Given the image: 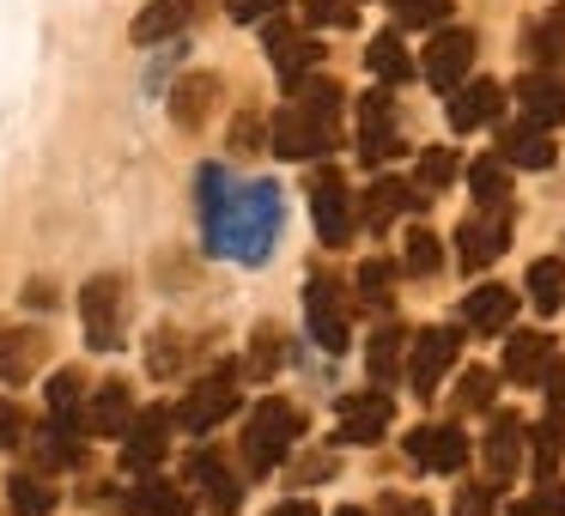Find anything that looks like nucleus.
Instances as JSON below:
<instances>
[{
  "label": "nucleus",
  "instance_id": "obj_7",
  "mask_svg": "<svg viewBox=\"0 0 565 516\" xmlns=\"http://www.w3.org/2000/svg\"><path fill=\"white\" fill-rule=\"evenodd\" d=\"M232 407H237V383H232V370H220V377L189 383V395L177 401V426L183 431H213L220 419H232Z\"/></svg>",
  "mask_w": 565,
  "mask_h": 516
},
{
  "label": "nucleus",
  "instance_id": "obj_26",
  "mask_svg": "<svg viewBox=\"0 0 565 516\" xmlns=\"http://www.w3.org/2000/svg\"><path fill=\"white\" fill-rule=\"evenodd\" d=\"M553 365V341L547 334H511V341H504V377L511 383H541V370Z\"/></svg>",
  "mask_w": 565,
  "mask_h": 516
},
{
  "label": "nucleus",
  "instance_id": "obj_50",
  "mask_svg": "<svg viewBox=\"0 0 565 516\" xmlns=\"http://www.w3.org/2000/svg\"><path fill=\"white\" fill-rule=\"evenodd\" d=\"M177 346H183V341H177V334L164 329V334H159V346H152V370H159V377H171V370H177Z\"/></svg>",
  "mask_w": 565,
  "mask_h": 516
},
{
  "label": "nucleus",
  "instance_id": "obj_22",
  "mask_svg": "<svg viewBox=\"0 0 565 516\" xmlns=\"http://www.w3.org/2000/svg\"><path fill=\"white\" fill-rule=\"evenodd\" d=\"M499 159L516 164V171H547L553 164V140L547 128L523 122V128H499Z\"/></svg>",
  "mask_w": 565,
  "mask_h": 516
},
{
  "label": "nucleus",
  "instance_id": "obj_35",
  "mask_svg": "<svg viewBox=\"0 0 565 516\" xmlns=\"http://www.w3.org/2000/svg\"><path fill=\"white\" fill-rule=\"evenodd\" d=\"M529 304H535L541 316H553V310L565 304V268L559 261H535V268H529Z\"/></svg>",
  "mask_w": 565,
  "mask_h": 516
},
{
  "label": "nucleus",
  "instance_id": "obj_5",
  "mask_svg": "<svg viewBox=\"0 0 565 516\" xmlns=\"http://www.w3.org/2000/svg\"><path fill=\"white\" fill-rule=\"evenodd\" d=\"M504 249H511V213L504 207H480L475 219H462V232H456V261H462L468 273L492 268Z\"/></svg>",
  "mask_w": 565,
  "mask_h": 516
},
{
  "label": "nucleus",
  "instance_id": "obj_25",
  "mask_svg": "<svg viewBox=\"0 0 565 516\" xmlns=\"http://www.w3.org/2000/svg\"><path fill=\"white\" fill-rule=\"evenodd\" d=\"M43 353H50V341L38 329H0V383H25Z\"/></svg>",
  "mask_w": 565,
  "mask_h": 516
},
{
  "label": "nucleus",
  "instance_id": "obj_55",
  "mask_svg": "<svg viewBox=\"0 0 565 516\" xmlns=\"http://www.w3.org/2000/svg\"><path fill=\"white\" fill-rule=\"evenodd\" d=\"M334 516H365V510H334Z\"/></svg>",
  "mask_w": 565,
  "mask_h": 516
},
{
  "label": "nucleus",
  "instance_id": "obj_43",
  "mask_svg": "<svg viewBox=\"0 0 565 516\" xmlns=\"http://www.w3.org/2000/svg\"><path fill=\"white\" fill-rule=\"evenodd\" d=\"M390 286H395V268L390 261H365V268H359V298H365V304H390Z\"/></svg>",
  "mask_w": 565,
  "mask_h": 516
},
{
  "label": "nucleus",
  "instance_id": "obj_18",
  "mask_svg": "<svg viewBox=\"0 0 565 516\" xmlns=\"http://www.w3.org/2000/svg\"><path fill=\"white\" fill-rule=\"evenodd\" d=\"M419 207H431V195H419L414 183H402V176H377V183L365 189V225L371 232H383L390 219H402V213H419Z\"/></svg>",
  "mask_w": 565,
  "mask_h": 516
},
{
  "label": "nucleus",
  "instance_id": "obj_6",
  "mask_svg": "<svg viewBox=\"0 0 565 516\" xmlns=\"http://www.w3.org/2000/svg\"><path fill=\"white\" fill-rule=\"evenodd\" d=\"M456 353H462V334L456 329H426V334H414V353H407V383H414V395H438V383H444V370L456 365Z\"/></svg>",
  "mask_w": 565,
  "mask_h": 516
},
{
  "label": "nucleus",
  "instance_id": "obj_45",
  "mask_svg": "<svg viewBox=\"0 0 565 516\" xmlns=\"http://www.w3.org/2000/svg\"><path fill=\"white\" fill-rule=\"evenodd\" d=\"M492 504H499V486H462V498H456V516H492Z\"/></svg>",
  "mask_w": 565,
  "mask_h": 516
},
{
  "label": "nucleus",
  "instance_id": "obj_29",
  "mask_svg": "<svg viewBox=\"0 0 565 516\" xmlns=\"http://www.w3.org/2000/svg\"><path fill=\"white\" fill-rule=\"evenodd\" d=\"M128 510H135V516H189V498L171 486V480L140 474V486H135V498H128Z\"/></svg>",
  "mask_w": 565,
  "mask_h": 516
},
{
  "label": "nucleus",
  "instance_id": "obj_47",
  "mask_svg": "<svg viewBox=\"0 0 565 516\" xmlns=\"http://www.w3.org/2000/svg\"><path fill=\"white\" fill-rule=\"evenodd\" d=\"M19 438H25V413H19V401H0V450H13Z\"/></svg>",
  "mask_w": 565,
  "mask_h": 516
},
{
  "label": "nucleus",
  "instance_id": "obj_9",
  "mask_svg": "<svg viewBox=\"0 0 565 516\" xmlns=\"http://www.w3.org/2000/svg\"><path fill=\"white\" fill-rule=\"evenodd\" d=\"M402 152V135H395V104L390 92H365L359 98V159L365 164H383Z\"/></svg>",
  "mask_w": 565,
  "mask_h": 516
},
{
  "label": "nucleus",
  "instance_id": "obj_42",
  "mask_svg": "<svg viewBox=\"0 0 565 516\" xmlns=\"http://www.w3.org/2000/svg\"><path fill=\"white\" fill-rule=\"evenodd\" d=\"M492 370H462V389H456V407H462V413H480V407H492Z\"/></svg>",
  "mask_w": 565,
  "mask_h": 516
},
{
  "label": "nucleus",
  "instance_id": "obj_46",
  "mask_svg": "<svg viewBox=\"0 0 565 516\" xmlns=\"http://www.w3.org/2000/svg\"><path fill=\"white\" fill-rule=\"evenodd\" d=\"M274 358H280V334H274V329H256V353H249V370H256V377H268Z\"/></svg>",
  "mask_w": 565,
  "mask_h": 516
},
{
  "label": "nucleus",
  "instance_id": "obj_54",
  "mask_svg": "<svg viewBox=\"0 0 565 516\" xmlns=\"http://www.w3.org/2000/svg\"><path fill=\"white\" fill-rule=\"evenodd\" d=\"M390 516H431L426 504H390Z\"/></svg>",
  "mask_w": 565,
  "mask_h": 516
},
{
  "label": "nucleus",
  "instance_id": "obj_39",
  "mask_svg": "<svg viewBox=\"0 0 565 516\" xmlns=\"http://www.w3.org/2000/svg\"><path fill=\"white\" fill-rule=\"evenodd\" d=\"M79 389H86V383H79L74 370H62V377L50 383V419L55 426H79Z\"/></svg>",
  "mask_w": 565,
  "mask_h": 516
},
{
  "label": "nucleus",
  "instance_id": "obj_11",
  "mask_svg": "<svg viewBox=\"0 0 565 516\" xmlns=\"http://www.w3.org/2000/svg\"><path fill=\"white\" fill-rule=\"evenodd\" d=\"M171 413H159V407H147V413H135V426H128L122 438V474H152V467L164 462V450H171Z\"/></svg>",
  "mask_w": 565,
  "mask_h": 516
},
{
  "label": "nucleus",
  "instance_id": "obj_24",
  "mask_svg": "<svg viewBox=\"0 0 565 516\" xmlns=\"http://www.w3.org/2000/svg\"><path fill=\"white\" fill-rule=\"evenodd\" d=\"M128 426H135L128 383H98V401L86 407V431H98V438H128Z\"/></svg>",
  "mask_w": 565,
  "mask_h": 516
},
{
  "label": "nucleus",
  "instance_id": "obj_15",
  "mask_svg": "<svg viewBox=\"0 0 565 516\" xmlns=\"http://www.w3.org/2000/svg\"><path fill=\"white\" fill-rule=\"evenodd\" d=\"M195 13H201V0H147V7H140V19L128 25V37H135L140 50L171 43L183 25H195Z\"/></svg>",
  "mask_w": 565,
  "mask_h": 516
},
{
  "label": "nucleus",
  "instance_id": "obj_27",
  "mask_svg": "<svg viewBox=\"0 0 565 516\" xmlns=\"http://www.w3.org/2000/svg\"><path fill=\"white\" fill-rule=\"evenodd\" d=\"M402 358H407V329H377L371 334V346H365V370H371V383H383L390 389L395 377H402Z\"/></svg>",
  "mask_w": 565,
  "mask_h": 516
},
{
  "label": "nucleus",
  "instance_id": "obj_17",
  "mask_svg": "<svg viewBox=\"0 0 565 516\" xmlns=\"http://www.w3.org/2000/svg\"><path fill=\"white\" fill-rule=\"evenodd\" d=\"M268 62H274V74H280L286 86H292V79L317 74L322 43H317V37H305V31H292V25H268Z\"/></svg>",
  "mask_w": 565,
  "mask_h": 516
},
{
  "label": "nucleus",
  "instance_id": "obj_10",
  "mask_svg": "<svg viewBox=\"0 0 565 516\" xmlns=\"http://www.w3.org/2000/svg\"><path fill=\"white\" fill-rule=\"evenodd\" d=\"M305 322H310V341L322 353H347V310L322 273H310V286H305Z\"/></svg>",
  "mask_w": 565,
  "mask_h": 516
},
{
  "label": "nucleus",
  "instance_id": "obj_37",
  "mask_svg": "<svg viewBox=\"0 0 565 516\" xmlns=\"http://www.w3.org/2000/svg\"><path fill=\"white\" fill-rule=\"evenodd\" d=\"M450 183H456V152H450V147L419 152V171H414V189H419V195H438V189H450Z\"/></svg>",
  "mask_w": 565,
  "mask_h": 516
},
{
  "label": "nucleus",
  "instance_id": "obj_13",
  "mask_svg": "<svg viewBox=\"0 0 565 516\" xmlns=\"http://www.w3.org/2000/svg\"><path fill=\"white\" fill-rule=\"evenodd\" d=\"M407 455H414L419 467H431V474H462L468 438L456 426H414L407 431Z\"/></svg>",
  "mask_w": 565,
  "mask_h": 516
},
{
  "label": "nucleus",
  "instance_id": "obj_21",
  "mask_svg": "<svg viewBox=\"0 0 565 516\" xmlns=\"http://www.w3.org/2000/svg\"><path fill=\"white\" fill-rule=\"evenodd\" d=\"M516 462H523V419H516V413H492V426H487V467H492V486H504V480L516 474Z\"/></svg>",
  "mask_w": 565,
  "mask_h": 516
},
{
  "label": "nucleus",
  "instance_id": "obj_1",
  "mask_svg": "<svg viewBox=\"0 0 565 516\" xmlns=\"http://www.w3.org/2000/svg\"><path fill=\"white\" fill-rule=\"evenodd\" d=\"M195 207H201V232H207L213 256H232L244 268L274 256V237L286 225V201L274 183H244L232 189V176L220 164H201L195 176Z\"/></svg>",
  "mask_w": 565,
  "mask_h": 516
},
{
  "label": "nucleus",
  "instance_id": "obj_41",
  "mask_svg": "<svg viewBox=\"0 0 565 516\" xmlns=\"http://www.w3.org/2000/svg\"><path fill=\"white\" fill-rule=\"evenodd\" d=\"M305 19L322 31H347L359 19V0H305Z\"/></svg>",
  "mask_w": 565,
  "mask_h": 516
},
{
  "label": "nucleus",
  "instance_id": "obj_14",
  "mask_svg": "<svg viewBox=\"0 0 565 516\" xmlns=\"http://www.w3.org/2000/svg\"><path fill=\"white\" fill-rule=\"evenodd\" d=\"M390 419H395V407H390V395H383V389L347 395V401H341V443H377L383 431H390Z\"/></svg>",
  "mask_w": 565,
  "mask_h": 516
},
{
  "label": "nucleus",
  "instance_id": "obj_33",
  "mask_svg": "<svg viewBox=\"0 0 565 516\" xmlns=\"http://www.w3.org/2000/svg\"><path fill=\"white\" fill-rule=\"evenodd\" d=\"M529 438H535V480L547 486V480L559 474V455H565V426H559V413H547L535 431H529Z\"/></svg>",
  "mask_w": 565,
  "mask_h": 516
},
{
  "label": "nucleus",
  "instance_id": "obj_36",
  "mask_svg": "<svg viewBox=\"0 0 565 516\" xmlns=\"http://www.w3.org/2000/svg\"><path fill=\"white\" fill-rule=\"evenodd\" d=\"M7 498H13V516H55V492L38 474H13L7 480Z\"/></svg>",
  "mask_w": 565,
  "mask_h": 516
},
{
  "label": "nucleus",
  "instance_id": "obj_23",
  "mask_svg": "<svg viewBox=\"0 0 565 516\" xmlns=\"http://www.w3.org/2000/svg\"><path fill=\"white\" fill-rule=\"evenodd\" d=\"M511 316H516V292H504V286H475V292L462 298V322L480 334L511 329Z\"/></svg>",
  "mask_w": 565,
  "mask_h": 516
},
{
  "label": "nucleus",
  "instance_id": "obj_12",
  "mask_svg": "<svg viewBox=\"0 0 565 516\" xmlns=\"http://www.w3.org/2000/svg\"><path fill=\"white\" fill-rule=\"evenodd\" d=\"M468 67H475V37H468V31H438L419 74L431 79V92H456L468 79Z\"/></svg>",
  "mask_w": 565,
  "mask_h": 516
},
{
  "label": "nucleus",
  "instance_id": "obj_2",
  "mask_svg": "<svg viewBox=\"0 0 565 516\" xmlns=\"http://www.w3.org/2000/svg\"><path fill=\"white\" fill-rule=\"evenodd\" d=\"M341 98L347 92L322 74L292 79V98L274 116V152H280V159H298V164L322 159V152L334 147V135H341Z\"/></svg>",
  "mask_w": 565,
  "mask_h": 516
},
{
  "label": "nucleus",
  "instance_id": "obj_16",
  "mask_svg": "<svg viewBox=\"0 0 565 516\" xmlns=\"http://www.w3.org/2000/svg\"><path fill=\"white\" fill-rule=\"evenodd\" d=\"M499 110H504L499 79H468V86L450 92V128L456 135H475V128L499 122Z\"/></svg>",
  "mask_w": 565,
  "mask_h": 516
},
{
  "label": "nucleus",
  "instance_id": "obj_51",
  "mask_svg": "<svg viewBox=\"0 0 565 516\" xmlns=\"http://www.w3.org/2000/svg\"><path fill=\"white\" fill-rule=\"evenodd\" d=\"M232 147H237V152H256V147H262V122H256V116H237Z\"/></svg>",
  "mask_w": 565,
  "mask_h": 516
},
{
  "label": "nucleus",
  "instance_id": "obj_34",
  "mask_svg": "<svg viewBox=\"0 0 565 516\" xmlns=\"http://www.w3.org/2000/svg\"><path fill=\"white\" fill-rule=\"evenodd\" d=\"M523 50L535 55L541 67H553V62H559V55H565V7H553V13L541 19V25H529Z\"/></svg>",
  "mask_w": 565,
  "mask_h": 516
},
{
  "label": "nucleus",
  "instance_id": "obj_20",
  "mask_svg": "<svg viewBox=\"0 0 565 516\" xmlns=\"http://www.w3.org/2000/svg\"><path fill=\"white\" fill-rule=\"evenodd\" d=\"M516 104H523V122L559 128L565 122V79L559 74H523L516 79Z\"/></svg>",
  "mask_w": 565,
  "mask_h": 516
},
{
  "label": "nucleus",
  "instance_id": "obj_3",
  "mask_svg": "<svg viewBox=\"0 0 565 516\" xmlns=\"http://www.w3.org/2000/svg\"><path fill=\"white\" fill-rule=\"evenodd\" d=\"M298 431H305V419L286 401H262L244 426V467L249 474H274V467L286 462V450L298 443Z\"/></svg>",
  "mask_w": 565,
  "mask_h": 516
},
{
  "label": "nucleus",
  "instance_id": "obj_8",
  "mask_svg": "<svg viewBox=\"0 0 565 516\" xmlns=\"http://www.w3.org/2000/svg\"><path fill=\"white\" fill-rule=\"evenodd\" d=\"M310 213H317V237L329 249H341L347 237H353V195H347L341 171H317V183H310Z\"/></svg>",
  "mask_w": 565,
  "mask_h": 516
},
{
  "label": "nucleus",
  "instance_id": "obj_53",
  "mask_svg": "<svg viewBox=\"0 0 565 516\" xmlns=\"http://www.w3.org/2000/svg\"><path fill=\"white\" fill-rule=\"evenodd\" d=\"M274 516H317V504H310V498H292V504H280Z\"/></svg>",
  "mask_w": 565,
  "mask_h": 516
},
{
  "label": "nucleus",
  "instance_id": "obj_30",
  "mask_svg": "<svg viewBox=\"0 0 565 516\" xmlns=\"http://www.w3.org/2000/svg\"><path fill=\"white\" fill-rule=\"evenodd\" d=\"M38 467H74L79 462V426H55V419H43L38 431Z\"/></svg>",
  "mask_w": 565,
  "mask_h": 516
},
{
  "label": "nucleus",
  "instance_id": "obj_19",
  "mask_svg": "<svg viewBox=\"0 0 565 516\" xmlns=\"http://www.w3.org/2000/svg\"><path fill=\"white\" fill-rule=\"evenodd\" d=\"M189 486H201V498H207L220 516H232L237 504H244V486H237V474H232V467H225L213 450H195V455H189Z\"/></svg>",
  "mask_w": 565,
  "mask_h": 516
},
{
  "label": "nucleus",
  "instance_id": "obj_38",
  "mask_svg": "<svg viewBox=\"0 0 565 516\" xmlns=\"http://www.w3.org/2000/svg\"><path fill=\"white\" fill-rule=\"evenodd\" d=\"M395 7V25L402 31H431L450 19V0H390Z\"/></svg>",
  "mask_w": 565,
  "mask_h": 516
},
{
  "label": "nucleus",
  "instance_id": "obj_44",
  "mask_svg": "<svg viewBox=\"0 0 565 516\" xmlns=\"http://www.w3.org/2000/svg\"><path fill=\"white\" fill-rule=\"evenodd\" d=\"M511 516H565V486H553V480H547V486H541L529 504H516Z\"/></svg>",
  "mask_w": 565,
  "mask_h": 516
},
{
  "label": "nucleus",
  "instance_id": "obj_48",
  "mask_svg": "<svg viewBox=\"0 0 565 516\" xmlns=\"http://www.w3.org/2000/svg\"><path fill=\"white\" fill-rule=\"evenodd\" d=\"M541 389H547V413H565V365H559V358L541 370Z\"/></svg>",
  "mask_w": 565,
  "mask_h": 516
},
{
  "label": "nucleus",
  "instance_id": "obj_28",
  "mask_svg": "<svg viewBox=\"0 0 565 516\" xmlns=\"http://www.w3.org/2000/svg\"><path fill=\"white\" fill-rule=\"evenodd\" d=\"M213 92H220V79H213V74H189L183 86H177V98H171V116L183 128H201V122H207V110H213Z\"/></svg>",
  "mask_w": 565,
  "mask_h": 516
},
{
  "label": "nucleus",
  "instance_id": "obj_52",
  "mask_svg": "<svg viewBox=\"0 0 565 516\" xmlns=\"http://www.w3.org/2000/svg\"><path fill=\"white\" fill-rule=\"evenodd\" d=\"M25 304H31V310H50V304H55V292H50V286H31Z\"/></svg>",
  "mask_w": 565,
  "mask_h": 516
},
{
  "label": "nucleus",
  "instance_id": "obj_4",
  "mask_svg": "<svg viewBox=\"0 0 565 516\" xmlns=\"http://www.w3.org/2000/svg\"><path fill=\"white\" fill-rule=\"evenodd\" d=\"M79 322H86V341L98 346V353H116V346L128 341V286L116 280V273L86 280V292H79Z\"/></svg>",
  "mask_w": 565,
  "mask_h": 516
},
{
  "label": "nucleus",
  "instance_id": "obj_32",
  "mask_svg": "<svg viewBox=\"0 0 565 516\" xmlns=\"http://www.w3.org/2000/svg\"><path fill=\"white\" fill-rule=\"evenodd\" d=\"M365 62H371V74H377L383 86H402V79H414V62H407V50H402V37H395V31L371 37Z\"/></svg>",
  "mask_w": 565,
  "mask_h": 516
},
{
  "label": "nucleus",
  "instance_id": "obj_40",
  "mask_svg": "<svg viewBox=\"0 0 565 516\" xmlns=\"http://www.w3.org/2000/svg\"><path fill=\"white\" fill-rule=\"evenodd\" d=\"M438 261H444L438 237H431V232H407V249H402V268L407 273H419V280H426V273H438Z\"/></svg>",
  "mask_w": 565,
  "mask_h": 516
},
{
  "label": "nucleus",
  "instance_id": "obj_31",
  "mask_svg": "<svg viewBox=\"0 0 565 516\" xmlns=\"http://www.w3.org/2000/svg\"><path fill=\"white\" fill-rule=\"evenodd\" d=\"M468 189H475L480 207H504V195H511V164L492 152V159H475L468 164Z\"/></svg>",
  "mask_w": 565,
  "mask_h": 516
},
{
  "label": "nucleus",
  "instance_id": "obj_49",
  "mask_svg": "<svg viewBox=\"0 0 565 516\" xmlns=\"http://www.w3.org/2000/svg\"><path fill=\"white\" fill-rule=\"evenodd\" d=\"M280 0H225V13L237 19V25H256V19H268Z\"/></svg>",
  "mask_w": 565,
  "mask_h": 516
}]
</instances>
